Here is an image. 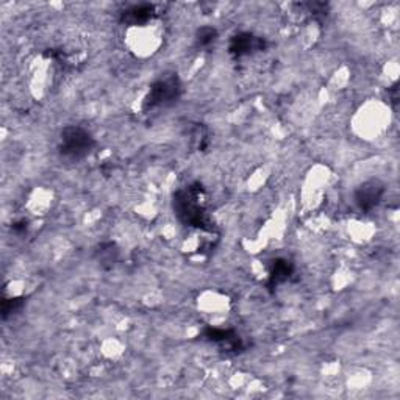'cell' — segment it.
Here are the masks:
<instances>
[{
  "label": "cell",
  "mask_w": 400,
  "mask_h": 400,
  "mask_svg": "<svg viewBox=\"0 0 400 400\" xmlns=\"http://www.w3.org/2000/svg\"><path fill=\"white\" fill-rule=\"evenodd\" d=\"M155 5L152 4H136L121 13V19L130 26H144L155 16Z\"/></svg>",
  "instance_id": "7"
},
{
  "label": "cell",
  "mask_w": 400,
  "mask_h": 400,
  "mask_svg": "<svg viewBox=\"0 0 400 400\" xmlns=\"http://www.w3.org/2000/svg\"><path fill=\"white\" fill-rule=\"evenodd\" d=\"M389 100H391V104L392 105H397V100H399V91H397V87H392L389 89Z\"/></svg>",
  "instance_id": "12"
},
{
  "label": "cell",
  "mask_w": 400,
  "mask_h": 400,
  "mask_svg": "<svg viewBox=\"0 0 400 400\" xmlns=\"http://www.w3.org/2000/svg\"><path fill=\"white\" fill-rule=\"evenodd\" d=\"M384 196V184L380 180H367L355 191V204L361 211H372Z\"/></svg>",
  "instance_id": "4"
},
{
  "label": "cell",
  "mask_w": 400,
  "mask_h": 400,
  "mask_svg": "<svg viewBox=\"0 0 400 400\" xmlns=\"http://www.w3.org/2000/svg\"><path fill=\"white\" fill-rule=\"evenodd\" d=\"M10 300H5V302H4V314H5V316L11 311H16L18 309H21V305H22V299H13V302H10Z\"/></svg>",
  "instance_id": "11"
},
{
  "label": "cell",
  "mask_w": 400,
  "mask_h": 400,
  "mask_svg": "<svg viewBox=\"0 0 400 400\" xmlns=\"http://www.w3.org/2000/svg\"><path fill=\"white\" fill-rule=\"evenodd\" d=\"M182 94V83L177 74H167L152 84L144 100V110H155L172 105Z\"/></svg>",
  "instance_id": "3"
},
{
  "label": "cell",
  "mask_w": 400,
  "mask_h": 400,
  "mask_svg": "<svg viewBox=\"0 0 400 400\" xmlns=\"http://www.w3.org/2000/svg\"><path fill=\"white\" fill-rule=\"evenodd\" d=\"M266 48V43L263 38L255 36L248 32H241L232 38L228 45V52L232 53L233 57L241 58L245 55H250L253 52L263 50Z\"/></svg>",
  "instance_id": "5"
},
{
  "label": "cell",
  "mask_w": 400,
  "mask_h": 400,
  "mask_svg": "<svg viewBox=\"0 0 400 400\" xmlns=\"http://www.w3.org/2000/svg\"><path fill=\"white\" fill-rule=\"evenodd\" d=\"M97 255H99L100 265L106 266V267H111V266H114V263H116V260H118V250L113 244L109 243V244L100 245Z\"/></svg>",
  "instance_id": "10"
},
{
  "label": "cell",
  "mask_w": 400,
  "mask_h": 400,
  "mask_svg": "<svg viewBox=\"0 0 400 400\" xmlns=\"http://www.w3.org/2000/svg\"><path fill=\"white\" fill-rule=\"evenodd\" d=\"M204 336H205V340L218 344L219 348L226 352H240L243 349L241 338L230 328L209 327L204 332Z\"/></svg>",
  "instance_id": "6"
},
{
  "label": "cell",
  "mask_w": 400,
  "mask_h": 400,
  "mask_svg": "<svg viewBox=\"0 0 400 400\" xmlns=\"http://www.w3.org/2000/svg\"><path fill=\"white\" fill-rule=\"evenodd\" d=\"M94 138L87 128L80 126H69L61 132L58 150L61 157L74 163V161L87 158L94 149Z\"/></svg>",
  "instance_id": "2"
},
{
  "label": "cell",
  "mask_w": 400,
  "mask_h": 400,
  "mask_svg": "<svg viewBox=\"0 0 400 400\" xmlns=\"http://www.w3.org/2000/svg\"><path fill=\"white\" fill-rule=\"evenodd\" d=\"M174 211L184 226L211 232L213 226L206 214L204 189L199 183L179 189L174 194Z\"/></svg>",
  "instance_id": "1"
},
{
  "label": "cell",
  "mask_w": 400,
  "mask_h": 400,
  "mask_svg": "<svg viewBox=\"0 0 400 400\" xmlns=\"http://www.w3.org/2000/svg\"><path fill=\"white\" fill-rule=\"evenodd\" d=\"M291 274H292V265L288 260H275L271 269V274H269L267 287L269 288L280 287L282 283L289 279Z\"/></svg>",
  "instance_id": "8"
},
{
  "label": "cell",
  "mask_w": 400,
  "mask_h": 400,
  "mask_svg": "<svg viewBox=\"0 0 400 400\" xmlns=\"http://www.w3.org/2000/svg\"><path fill=\"white\" fill-rule=\"evenodd\" d=\"M218 40V30L213 27H202L196 33V45L199 49H209Z\"/></svg>",
  "instance_id": "9"
}]
</instances>
